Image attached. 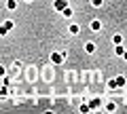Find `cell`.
<instances>
[{
  "label": "cell",
  "instance_id": "16",
  "mask_svg": "<svg viewBox=\"0 0 127 114\" xmlns=\"http://www.w3.org/2000/svg\"><path fill=\"white\" fill-rule=\"evenodd\" d=\"M121 57H123V59H125V61H127V49H125V51H123V55H121Z\"/></svg>",
  "mask_w": 127,
  "mask_h": 114
},
{
  "label": "cell",
  "instance_id": "8",
  "mask_svg": "<svg viewBox=\"0 0 127 114\" xmlns=\"http://www.w3.org/2000/svg\"><path fill=\"white\" fill-rule=\"evenodd\" d=\"M59 13H62V15H64V17H66V19H70V17H72V9H70V4L66 6V9H62V11H59Z\"/></svg>",
  "mask_w": 127,
  "mask_h": 114
},
{
  "label": "cell",
  "instance_id": "2",
  "mask_svg": "<svg viewBox=\"0 0 127 114\" xmlns=\"http://www.w3.org/2000/svg\"><path fill=\"white\" fill-rule=\"evenodd\" d=\"M95 51H97V46H95V42L87 40V42H85V53H87V55H93Z\"/></svg>",
  "mask_w": 127,
  "mask_h": 114
},
{
  "label": "cell",
  "instance_id": "6",
  "mask_svg": "<svg viewBox=\"0 0 127 114\" xmlns=\"http://www.w3.org/2000/svg\"><path fill=\"white\" fill-rule=\"evenodd\" d=\"M114 82H117V87H119V89H121V87H125V76H123V74L114 76Z\"/></svg>",
  "mask_w": 127,
  "mask_h": 114
},
{
  "label": "cell",
  "instance_id": "5",
  "mask_svg": "<svg viewBox=\"0 0 127 114\" xmlns=\"http://www.w3.org/2000/svg\"><path fill=\"white\" fill-rule=\"evenodd\" d=\"M89 27H91V32H100L102 30V21L100 19H93V21L89 23Z\"/></svg>",
  "mask_w": 127,
  "mask_h": 114
},
{
  "label": "cell",
  "instance_id": "17",
  "mask_svg": "<svg viewBox=\"0 0 127 114\" xmlns=\"http://www.w3.org/2000/svg\"><path fill=\"white\" fill-rule=\"evenodd\" d=\"M0 76H4V68L2 66H0Z\"/></svg>",
  "mask_w": 127,
  "mask_h": 114
},
{
  "label": "cell",
  "instance_id": "15",
  "mask_svg": "<svg viewBox=\"0 0 127 114\" xmlns=\"http://www.w3.org/2000/svg\"><path fill=\"white\" fill-rule=\"evenodd\" d=\"M6 34H9V30H6L4 25H0V36H6Z\"/></svg>",
  "mask_w": 127,
  "mask_h": 114
},
{
  "label": "cell",
  "instance_id": "18",
  "mask_svg": "<svg viewBox=\"0 0 127 114\" xmlns=\"http://www.w3.org/2000/svg\"><path fill=\"white\" fill-rule=\"evenodd\" d=\"M23 2H28V4H30V2H34V0H23Z\"/></svg>",
  "mask_w": 127,
  "mask_h": 114
},
{
  "label": "cell",
  "instance_id": "9",
  "mask_svg": "<svg viewBox=\"0 0 127 114\" xmlns=\"http://www.w3.org/2000/svg\"><path fill=\"white\" fill-rule=\"evenodd\" d=\"M123 51H125V46H123V45H114V55H117V57H121Z\"/></svg>",
  "mask_w": 127,
  "mask_h": 114
},
{
  "label": "cell",
  "instance_id": "14",
  "mask_svg": "<svg viewBox=\"0 0 127 114\" xmlns=\"http://www.w3.org/2000/svg\"><path fill=\"white\" fill-rule=\"evenodd\" d=\"M45 76H47V78H53V70H51V66H49V68H47V72H45Z\"/></svg>",
  "mask_w": 127,
  "mask_h": 114
},
{
  "label": "cell",
  "instance_id": "7",
  "mask_svg": "<svg viewBox=\"0 0 127 114\" xmlns=\"http://www.w3.org/2000/svg\"><path fill=\"white\" fill-rule=\"evenodd\" d=\"M6 11H15V9H17V0H6Z\"/></svg>",
  "mask_w": 127,
  "mask_h": 114
},
{
  "label": "cell",
  "instance_id": "11",
  "mask_svg": "<svg viewBox=\"0 0 127 114\" xmlns=\"http://www.w3.org/2000/svg\"><path fill=\"white\" fill-rule=\"evenodd\" d=\"M36 76H38L36 68H30V70H28V78H30V80H32V78H34V80H36Z\"/></svg>",
  "mask_w": 127,
  "mask_h": 114
},
{
  "label": "cell",
  "instance_id": "1",
  "mask_svg": "<svg viewBox=\"0 0 127 114\" xmlns=\"http://www.w3.org/2000/svg\"><path fill=\"white\" fill-rule=\"evenodd\" d=\"M64 57H66V53H51V64H55V66H59V64H64Z\"/></svg>",
  "mask_w": 127,
  "mask_h": 114
},
{
  "label": "cell",
  "instance_id": "12",
  "mask_svg": "<svg viewBox=\"0 0 127 114\" xmlns=\"http://www.w3.org/2000/svg\"><path fill=\"white\" fill-rule=\"evenodd\" d=\"M112 42H114V45H123V36H121V34H114V36H112Z\"/></svg>",
  "mask_w": 127,
  "mask_h": 114
},
{
  "label": "cell",
  "instance_id": "4",
  "mask_svg": "<svg viewBox=\"0 0 127 114\" xmlns=\"http://www.w3.org/2000/svg\"><path fill=\"white\" fill-rule=\"evenodd\" d=\"M68 6V0H55L53 2V9L55 11H62V9H66Z\"/></svg>",
  "mask_w": 127,
  "mask_h": 114
},
{
  "label": "cell",
  "instance_id": "10",
  "mask_svg": "<svg viewBox=\"0 0 127 114\" xmlns=\"http://www.w3.org/2000/svg\"><path fill=\"white\" fill-rule=\"evenodd\" d=\"M89 2H91L93 9H102V6H104V0H89Z\"/></svg>",
  "mask_w": 127,
  "mask_h": 114
},
{
  "label": "cell",
  "instance_id": "3",
  "mask_svg": "<svg viewBox=\"0 0 127 114\" xmlns=\"http://www.w3.org/2000/svg\"><path fill=\"white\" fill-rule=\"evenodd\" d=\"M68 32L72 34V36H78V34H81V25H78V23H70V25H68Z\"/></svg>",
  "mask_w": 127,
  "mask_h": 114
},
{
  "label": "cell",
  "instance_id": "13",
  "mask_svg": "<svg viewBox=\"0 0 127 114\" xmlns=\"http://www.w3.org/2000/svg\"><path fill=\"white\" fill-rule=\"evenodd\" d=\"M4 27H6V30H13V27H15V23L11 21V19H6V21H4Z\"/></svg>",
  "mask_w": 127,
  "mask_h": 114
}]
</instances>
